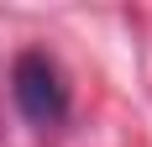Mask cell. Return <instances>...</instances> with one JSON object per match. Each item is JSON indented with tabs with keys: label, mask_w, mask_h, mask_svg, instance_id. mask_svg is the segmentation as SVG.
<instances>
[{
	"label": "cell",
	"mask_w": 152,
	"mask_h": 147,
	"mask_svg": "<svg viewBox=\"0 0 152 147\" xmlns=\"http://www.w3.org/2000/svg\"><path fill=\"white\" fill-rule=\"evenodd\" d=\"M11 100L26 116V126H37V132L63 126L68 121V79H63L58 58L42 47H21L11 63Z\"/></svg>",
	"instance_id": "6da1fadb"
}]
</instances>
